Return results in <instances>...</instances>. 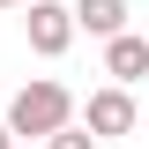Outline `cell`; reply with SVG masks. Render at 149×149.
<instances>
[{
  "label": "cell",
  "mask_w": 149,
  "mask_h": 149,
  "mask_svg": "<svg viewBox=\"0 0 149 149\" xmlns=\"http://www.w3.org/2000/svg\"><path fill=\"white\" fill-rule=\"evenodd\" d=\"M74 119V97H67V82H52V74H37V82H22L15 97H8V112H0V127L15 134H30V142H45L52 127H67Z\"/></svg>",
  "instance_id": "6da1fadb"
},
{
  "label": "cell",
  "mask_w": 149,
  "mask_h": 149,
  "mask_svg": "<svg viewBox=\"0 0 149 149\" xmlns=\"http://www.w3.org/2000/svg\"><path fill=\"white\" fill-rule=\"evenodd\" d=\"M67 22H74V30H90L97 45H104V37H119V30H127V0H74V8H67Z\"/></svg>",
  "instance_id": "5b68a950"
},
{
  "label": "cell",
  "mask_w": 149,
  "mask_h": 149,
  "mask_svg": "<svg viewBox=\"0 0 149 149\" xmlns=\"http://www.w3.org/2000/svg\"><path fill=\"white\" fill-rule=\"evenodd\" d=\"M104 74L119 82V90H134L149 74V37H134V30H119V37H104Z\"/></svg>",
  "instance_id": "277c9868"
},
{
  "label": "cell",
  "mask_w": 149,
  "mask_h": 149,
  "mask_svg": "<svg viewBox=\"0 0 149 149\" xmlns=\"http://www.w3.org/2000/svg\"><path fill=\"white\" fill-rule=\"evenodd\" d=\"M0 8H22V0H0Z\"/></svg>",
  "instance_id": "ba28073f"
},
{
  "label": "cell",
  "mask_w": 149,
  "mask_h": 149,
  "mask_svg": "<svg viewBox=\"0 0 149 149\" xmlns=\"http://www.w3.org/2000/svg\"><path fill=\"white\" fill-rule=\"evenodd\" d=\"M134 90H119V82H104V90H90V104H82V127L97 134V142H119V134H134Z\"/></svg>",
  "instance_id": "3957f363"
},
{
  "label": "cell",
  "mask_w": 149,
  "mask_h": 149,
  "mask_svg": "<svg viewBox=\"0 0 149 149\" xmlns=\"http://www.w3.org/2000/svg\"><path fill=\"white\" fill-rule=\"evenodd\" d=\"M45 149H97V134L67 119V127H52V134H45Z\"/></svg>",
  "instance_id": "8992f818"
},
{
  "label": "cell",
  "mask_w": 149,
  "mask_h": 149,
  "mask_svg": "<svg viewBox=\"0 0 149 149\" xmlns=\"http://www.w3.org/2000/svg\"><path fill=\"white\" fill-rule=\"evenodd\" d=\"M22 37H30L37 60H60V52L74 45V22H67L60 0H22Z\"/></svg>",
  "instance_id": "7a4b0ae2"
},
{
  "label": "cell",
  "mask_w": 149,
  "mask_h": 149,
  "mask_svg": "<svg viewBox=\"0 0 149 149\" xmlns=\"http://www.w3.org/2000/svg\"><path fill=\"white\" fill-rule=\"evenodd\" d=\"M0 149H15V134H8V127H0Z\"/></svg>",
  "instance_id": "52a82bcc"
}]
</instances>
